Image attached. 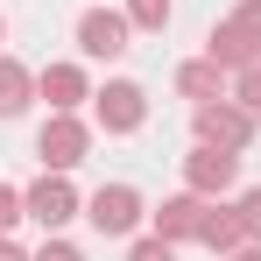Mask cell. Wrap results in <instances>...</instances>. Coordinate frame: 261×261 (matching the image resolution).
<instances>
[{
	"label": "cell",
	"mask_w": 261,
	"mask_h": 261,
	"mask_svg": "<svg viewBox=\"0 0 261 261\" xmlns=\"http://www.w3.org/2000/svg\"><path fill=\"white\" fill-rule=\"evenodd\" d=\"M240 261H261V254H240Z\"/></svg>",
	"instance_id": "cell-22"
},
{
	"label": "cell",
	"mask_w": 261,
	"mask_h": 261,
	"mask_svg": "<svg viewBox=\"0 0 261 261\" xmlns=\"http://www.w3.org/2000/svg\"><path fill=\"white\" fill-rule=\"evenodd\" d=\"M99 120H106V127H141V85H106L99 92Z\"/></svg>",
	"instance_id": "cell-7"
},
{
	"label": "cell",
	"mask_w": 261,
	"mask_h": 261,
	"mask_svg": "<svg viewBox=\"0 0 261 261\" xmlns=\"http://www.w3.org/2000/svg\"><path fill=\"white\" fill-rule=\"evenodd\" d=\"M247 127H254V120H247V113H233V106H205V113H198V134H205L212 148H240Z\"/></svg>",
	"instance_id": "cell-6"
},
{
	"label": "cell",
	"mask_w": 261,
	"mask_h": 261,
	"mask_svg": "<svg viewBox=\"0 0 261 261\" xmlns=\"http://www.w3.org/2000/svg\"><path fill=\"white\" fill-rule=\"evenodd\" d=\"M78 43H85V57H120L127 49V21L106 14V7H92L85 21H78Z\"/></svg>",
	"instance_id": "cell-1"
},
{
	"label": "cell",
	"mask_w": 261,
	"mask_h": 261,
	"mask_svg": "<svg viewBox=\"0 0 261 261\" xmlns=\"http://www.w3.org/2000/svg\"><path fill=\"white\" fill-rule=\"evenodd\" d=\"M205 198H198V191H191V198H170V205H163V212H155V233H163V240H191V233H198V240H205Z\"/></svg>",
	"instance_id": "cell-3"
},
{
	"label": "cell",
	"mask_w": 261,
	"mask_h": 261,
	"mask_svg": "<svg viewBox=\"0 0 261 261\" xmlns=\"http://www.w3.org/2000/svg\"><path fill=\"white\" fill-rule=\"evenodd\" d=\"M43 99L64 113V106H78V99H85V78H78L71 64H49V71H43Z\"/></svg>",
	"instance_id": "cell-9"
},
{
	"label": "cell",
	"mask_w": 261,
	"mask_h": 261,
	"mask_svg": "<svg viewBox=\"0 0 261 261\" xmlns=\"http://www.w3.org/2000/svg\"><path fill=\"white\" fill-rule=\"evenodd\" d=\"M226 184H233V155L205 141V148L191 155V191H226Z\"/></svg>",
	"instance_id": "cell-8"
},
{
	"label": "cell",
	"mask_w": 261,
	"mask_h": 261,
	"mask_svg": "<svg viewBox=\"0 0 261 261\" xmlns=\"http://www.w3.org/2000/svg\"><path fill=\"white\" fill-rule=\"evenodd\" d=\"M212 64H233V71H247V64H254V36H240L233 21H226V29H212Z\"/></svg>",
	"instance_id": "cell-10"
},
{
	"label": "cell",
	"mask_w": 261,
	"mask_h": 261,
	"mask_svg": "<svg viewBox=\"0 0 261 261\" xmlns=\"http://www.w3.org/2000/svg\"><path fill=\"white\" fill-rule=\"evenodd\" d=\"M21 205H29V219H43V226H64V219L78 212V198H71V184H64V176H43Z\"/></svg>",
	"instance_id": "cell-4"
},
{
	"label": "cell",
	"mask_w": 261,
	"mask_h": 261,
	"mask_svg": "<svg viewBox=\"0 0 261 261\" xmlns=\"http://www.w3.org/2000/svg\"><path fill=\"white\" fill-rule=\"evenodd\" d=\"M233 29H240V36H254V43H261V0H247V7L233 14Z\"/></svg>",
	"instance_id": "cell-16"
},
{
	"label": "cell",
	"mask_w": 261,
	"mask_h": 261,
	"mask_svg": "<svg viewBox=\"0 0 261 261\" xmlns=\"http://www.w3.org/2000/svg\"><path fill=\"white\" fill-rule=\"evenodd\" d=\"M134 219H141V198H134L127 184H106V191L92 198V226H99V233H127Z\"/></svg>",
	"instance_id": "cell-2"
},
{
	"label": "cell",
	"mask_w": 261,
	"mask_h": 261,
	"mask_svg": "<svg viewBox=\"0 0 261 261\" xmlns=\"http://www.w3.org/2000/svg\"><path fill=\"white\" fill-rule=\"evenodd\" d=\"M134 21H141V29H163V21H170V0H134Z\"/></svg>",
	"instance_id": "cell-14"
},
{
	"label": "cell",
	"mask_w": 261,
	"mask_h": 261,
	"mask_svg": "<svg viewBox=\"0 0 261 261\" xmlns=\"http://www.w3.org/2000/svg\"><path fill=\"white\" fill-rule=\"evenodd\" d=\"M21 106H29V71L0 57V113H21Z\"/></svg>",
	"instance_id": "cell-11"
},
{
	"label": "cell",
	"mask_w": 261,
	"mask_h": 261,
	"mask_svg": "<svg viewBox=\"0 0 261 261\" xmlns=\"http://www.w3.org/2000/svg\"><path fill=\"white\" fill-rule=\"evenodd\" d=\"M240 233H247L240 212H212V219H205V247H219V254H226V247H240Z\"/></svg>",
	"instance_id": "cell-12"
},
{
	"label": "cell",
	"mask_w": 261,
	"mask_h": 261,
	"mask_svg": "<svg viewBox=\"0 0 261 261\" xmlns=\"http://www.w3.org/2000/svg\"><path fill=\"white\" fill-rule=\"evenodd\" d=\"M0 36H7V29H0Z\"/></svg>",
	"instance_id": "cell-23"
},
{
	"label": "cell",
	"mask_w": 261,
	"mask_h": 261,
	"mask_svg": "<svg viewBox=\"0 0 261 261\" xmlns=\"http://www.w3.org/2000/svg\"><path fill=\"white\" fill-rule=\"evenodd\" d=\"M36 261H78V247H64V240H49V247H43Z\"/></svg>",
	"instance_id": "cell-20"
},
{
	"label": "cell",
	"mask_w": 261,
	"mask_h": 261,
	"mask_svg": "<svg viewBox=\"0 0 261 261\" xmlns=\"http://www.w3.org/2000/svg\"><path fill=\"white\" fill-rule=\"evenodd\" d=\"M21 212H29V205H21V191H7V184H0V233H7Z\"/></svg>",
	"instance_id": "cell-15"
},
{
	"label": "cell",
	"mask_w": 261,
	"mask_h": 261,
	"mask_svg": "<svg viewBox=\"0 0 261 261\" xmlns=\"http://www.w3.org/2000/svg\"><path fill=\"white\" fill-rule=\"evenodd\" d=\"M127 261H176V254H170V240H141Z\"/></svg>",
	"instance_id": "cell-17"
},
{
	"label": "cell",
	"mask_w": 261,
	"mask_h": 261,
	"mask_svg": "<svg viewBox=\"0 0 261 261\" xmlns=\"http://www.w3.org/2000/svg\"><path fill=\"white\" fill-rule=\"evenodd\" d=\"M176 85L191 92V99H212V92H219V64H184V71H176Z\"/></svg>",
	"instance_id": "cell-13"
},
{
	"label": "cell",
	"mask_w": 261,
	"mask_h": 261,
	"mask_svg": "<svg viewBox=\"0 0 261 261\" xmlns=\"http://www.w3.org/2000/svg\"><path fill=\"white\" fill-rule=\"evenodd\" d=\"M240 226H247V233H261V191H247V198H240Z\"/></svg>",
	"instance_id": "cell-19"
},
{
	"label": "cell",
	"mask_w": 261,
	"mask_h": 261,
	"mask_svg": "<svg viewBox=\"0 0 261 261\" xmlns=\"http://www.w3.org/2000/svg\"><path fill=\"white\" fill-rule=\"evenodd\" d=\"M240 99H247V113H261V71H240Z\"/></svg>",
	"instance_id": "cell-18"
},
{
	"label": "cell",
	"mask_w": 261,
	"mask_h": 261,
	"mask_svg": "<svg viewBox=\"0 0 261 261\" xmlns=\"http://www.w3.org/2000/svg\"><path fill=\"white\" fill-rule=\"evenodd\" d=\"M78 155H85V127L57 113V120H49V127H43V163H49V170H71Z\"/></svg>",
	"instance_id": "cell-5"
},
{
	"label": "cell",
	"mask_w": 261,
	"mask_h": 261,
	"mask_svg": "<svg viewBox=\"0 0 261 261\" xmlns=\"http://www.w3.org/2000/svg\"><path fill=\"white\" fill-rule=\"evenodd\" d=\"M0 261H21V247H7V240H0Z\"/></svg>",
	"instance_id": "cell-21"
}]
</instances>
